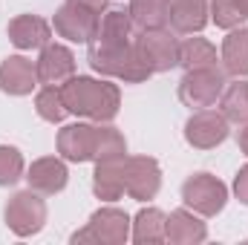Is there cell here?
<instances>
[{"mask_svg":"<svg viewBox=\"0 0 248 245\" xmlns=\"http://www.w3.org/2000/svg\"><path fill=\"white\" fill-rule=\"evenodd\" d=\"M61 95L63 104H66V113L93 119L98 124L113 122L119 116V107H122V92H119L116 84L87 78V75L66 78L61 84Z\"/></svg>","mask_w":248,"mask_h":245,"instance_id":"obj_1","label":"cell"},{"mask_svg":"<svg viewBox=\"0 0 248 245\" xmlns=\"http://www.w3.org/2000/svg\"><path fill=\"white\" fill-rule=\"evenodd\" d=\"M87 46H90V52H87L90 66L95 72L107 75V78H119L124 84H141V81H147L153 75L147 69V63L141 61V55L136 49V41H127V44L93 41Z\"/></svg>","mask_w":248,"mask_h":245,"instance_id":"obj_2","label":"cell"},{"mask_svg":"<svg viewBox=\"0 0 248 245\" xmlns=\"http://www.w3.org/2000/svg\"><path fill=\"white\" fill-rule=\"evenodd\" d=\"M225 90V69L222 66H202L185 69L179 81V101L190 110H208L219 104V95Z\"/></svg>","mask_w":248,"mask_h":245,"instance_id":"obj_3","label":"cell"},{"mask_svg":"<svg viewBox=\"0 0 248 245\" xmlns=\"http://www.w3.org/2000/svg\"><path fill=\"white\" fill-rule=\"evenodd\" d=\"M136 49L141 55V61L147 63V69L156 72H170L173 66H179V38L165 26V29H139V35H133Z\"/></svg>","mask_w":248,"mask_h":245,"instance_id":"obj_4","label":"cell"},{"mask_svg":"<svg viewBox=\"0 0 248 245\" xmlns=\"http://www.w3.org/2000/svg\"><path fill=\"white\" fill-rule=\"evenodd\" d=\"M6 225L12 234L17 237H32L46 225V202L41 199L38 190H17L9 202H6Z\"/></svg>","mask_w":248,"mask_h":245,"instance_id":"obj_5","label":"cell"},{"mask_svg":"<svg viewBox=\"0 0 248 245\" xmlns=\"http://www.w3.org/2000/svg\"><path fill=\"white\" fill-rule=\"evenodd\" d=\"M182 202L199 216H217L228 202V187L211 173H193L182 184Z\"/></svg>","mask_w":248,"mask_h":245,"instance_id":"obj_6","label":"cell"},{"mask_svg":"<svg viewBox=\"0 0 248 245\" xmlns=\"http://www.w3.org/2000/svg\"><path fill=\"white\" fill-rule=\"evenodd\" d=\"M162 187V168L150 156H127L124 162V193L136 202L156 199Z\"/></svg>","mask_w":248,"mask_h":245,"instance_id":"obj_7","label":"cell"},{"mask_svg":"<svg viewBox=\"0 0 248 245\" xmlns=\"http://www.w3.org/2000/svg\"><path fill=\"white\" fill-rule=\"evenodd\" d=\"M98 20H101L98 12L66 0L61 9L55 12L52 26H55V32H58L61 38L72 41V44H93L95 35H98Z\"/></svg>","mask_w":248,"mask_h":245,"instance_id":"obj_8","label":"cell"},{"mask_svg":"<svg viewBox=\"0 0 248 245\" xmlns=\"http://www.w3.org/2000/svg\"><path fill=\"white\" fill-rule=\"evenodd\" d=\"M228 138V119L217 110H196L185 122V141L196 150H214Z\"/></svg>","mask_w":248,"mask_h":245,"instance_id":"obj_9","label":"cell"},{"mask_svg":"<svg viewBox=\"0 0 248 245\" xmlns=\"http://www.w3.org/2000/svg\"><path fill=\"white\" fill-rule=\"evenodd\" d=\"M58 153L63 162H93L95 156V124H66L58 133Z\"/></svg>","mask_w":248,"mask_h":245,"instance_id":"obj_10","label":"cell"},{"mask_svg":"<svg viewBox=\"0 0 248 245\" xmlns=\"http://www.w3.org/2000/svg\"><path fill=\"white\" fill-rule=\"evenodd\" d=\"M26 182L32 190H38L41 196H55L61 193L66 182H69V170L63 165V159L55 156H44V159H35L32 168L26 170Z\"/></svg>","mask_w":248,"mask_h":245,"instance_id":"obj_11","label":"cell"},{"mask_svg":"<svg viewBox=\"0 0 248 245\" xmlns=\"http://www.w3.org/2000/svg\"><path fill=\"white\" fill-rule=\"evenodd\" d=\"M90 231L95 234V243L98 245H124L130 240V216L119 211V208H98L93 216H90Z\"/></svg>","mask_w":248,"mask_h":245,"instance_id":"obj_12","label":"cell"},{"mask_svg":"<svg viewBox=\"0 0 248 245\" xmlns=\"http://www.w3.org/2000/svg\"><path fill=\"white\" fill-rule=\"evenodd\" d=\"M35 69H38L41 84H63L66 78L75 75V55L63 44H46V46H41Z\"/></svg>","mask_w":248,"mask_h":245,"instance_id":"obj_13","label":"cell"},{"mask_svg":"<svg viewBox=\"0 0 248 245\" xmlns=\"http://www.w3.org/2000/svg\"><path fill=\"white\" fill-rule=\"evenodd\" d=\"M38 87V69L23 55H9L0 63V90L6 95H29Z\"/></svg>","mask_w":248,"mask_h":245,"instance_id":"obj_14","label":"cell"},{"mask_svg":"<svg viewBox=\"0 0 248 245\" xmlns=\"http://www.w3.org/2000/svg\"><path fill=\"white\" fill-rule=\"evenodd\" d=\"M208 237V225L199 219V214H193L190 208L170 211L168 222H165V240L173 245H199Z\"/></svg>","mask_w":248,"mask_h":245,"instance_id":"obj_15","label":"cell"},{"mask_svg":"<svg viewBox=\"0 0 248 245\" xmlns=\"http://www.w3.org/2000/svg\"><path fill=\"white\" fill-rule=\"evenodd\" d=\"M52 38V26L38 15H17L9 20V41L17 49H41Z\"/></svg>","mask_w":248,"mask_h":245,"instance_id":"obj_16","label":"cell"},{"mask_svg":"<svg viewBox=\"0 0 248 245\" xmlns=\"http://www.w3.org/2000/svg\"><path fill=\"white\" fill-rule=\"evenodd\" d=\"M124 162L122 159H101L95 162V173H93V193L101 202H116L124 196Z\"/></svg>","mask_w":248,"mask_h":245,"instance_id":"obj_17","label":"cell"},{"mask_svg":"<svg viewBox=\"0 0 248 245\" xmlns=\"http://www.w3.org/2000/svg\"><path fill=\"white\" fill-rule=\"evenodd\" d=\"M208 23V0H170V26L176 35H199Z\"/></svg>","mask_w":248,"mask_h":245,"instance_id":"obj_18","label":"cell"},{"mask_svg":"<svg viewBox=\"0 0 248 245\" xmlns=\"http://www.w3.org/2000/svg\"><path fill=\"white\" fill-rule=\"evenodd\" d=\"M133 29H136V23L130 17V9H124V6H107L101 12L95 41H104V44H127V41H133Z\"/></svg>","mask_w":248,"mask_h":245,"instance_id":"obj_19","label":"cell"},{"mask_svg":"<svg viewBox=\"0 0 248 245\" xmlns=\"http://www.w3.org/2000/svg\"><path fill=\"white\" fill-rule=\"evenodd\" d=\"M219 61H222L225 75H237V78L248 75V29L246 26L228 29V35L222 41V58Z\"/></svg>","mask_w":248,"mask_h":245,"instance_id":"obj_20","label":"cell"},{"mask_svg":"<svg viewBox=\"0 0 248 245\" xmlns=\"http://www.w3.org/2000/svg\"><path fill=\"white\" fill-rule=\"evenodd\" d=\"M165 222L168 214H162L159 208H141L130 225V237L139 245H159L165 243Z\"/></svg>","mask_w":248,"mask_h":245,"instance_id":"obj_21","label":"cell"},{"mask_svg":"<svg viewBox=\"0 0 248 245\" xmlns=\"http://www.w3.org/2000/svg\"><path fill=\"white\" fill-rule=\"evenodd\" d=\"M136 29H165L170 23V0H130Z\"/></svg>","mask_w":248,"mask_h":245,"instance_id":"obj_22","label":"cell"},{"mask_svg":"<svg viewBox=\"0 0 248 245\" xmlns=\"http://www.w3.org/2000/svg\"><path fill=\"white\" fill-rule=\"evenodd\" d=\"M179 66L185 69H202V66H219L217 46L205 38H185L179 44Z\"/></svg>","mask_w":248,"mask_h":245,"instance_id":"obj_23","label":"cell"},{"mask_svg":"<svg viewBox=\"0 0 248 245\" xmlns=\"http://www.w3.org/2000/svg\"><path fill=\"white\" fill-rule=\"evenodd\" d=\"M219 113L228 119V124H248V81L228 84L219 95Z\"/></svg>","mask_w":248,"mask_h":245,"instance_id":"obj_24","label":"cell"},{"mask_svg":"<svg viewBox=\"0 0 248 245\" xmlns=\"http://www.w3.org/2000/svg\"><path fill=\"white\" fill-rule=\"evenodd\" d=\"M122 156H127V141H124V136L110 122L95 124V156H93V162H101V159H122Z\"/></svg>","mask_w":248,"mask_h":245,"instance_id":"obj_25","label":"cell"},{"mask_svg":"<svg viewBox=\"0 0 248 245\" xmlns=\"http://www.w3.org/2000/svg\"><path fill=\"white\" fill-rule=\"evenodd\" d=\"M35 110L44 122L61 124L66 119V104L61 95V84H46L38 95H35Z\"/></svg>","mask_w":248,"mask_h":245,"instance_id":"obj_26","label":"cell"},{"mask_svg":"<svg viewBox=\"0 0 248 245\" xmlns=\"http://www.w3.org/2000/svg\"><path fill=\"white\" fill-rule=\"evenodd\" d=\"M208 15L219 29H237L246 20L237 0H208Z\"/></svg>","mask_w":248,"mask_h":245,"instance_id":"obj_27","label":"cell"},{"mask_svg":"<svg viewBox=\"0 0 248 245\" xmlns=\"http://www.w3.org/2000/svg\"><path fill=\"white\" fill-rule=\"evenodd\" d=\"M23 179V156L12 144H0V187H9Z\"/></svg>","mask_w":248,"mask_h":245,"instance_id":"obj_28","label":"cell"},{"mask_svg":"<svg viewBox=\"0 0 248 245\" xmlns=\"http://www.w3.org/2000/svg\"><path fill=\"white\" fill-rule=\"evenodd\" d=\"M234 193H237V199L243 205H248V165L240 168V173L234 176Z\"/></svg>","mask_w":248,"mask_h":245,"instance_id":"obj_29","label":"cell"},{"mask_svg":"<svg viewBox=\"0 0 248 245\" xmlns=\"http://www.w3.org/2000/svg\"><path fill=\"white\" fill-rule=\"evenodd\" d=\"M72 243H75V245H84V243L98 245V243H95V234L90 231V225H87V228H81V231H75V234H72Z\"/></svg>","mask_w":248,"mask_h":245,"instance_id":"obj_30","label":"cell"},{"mask_svg":"<svg viewBox=\"0 0 248 245\" xmlns=\"http://www.w3.org/2000/svg\"><path fill=\"white\" fill-rule=\"evenodd\" d=\"M69 3H78V6H87V9H93V12H98V15H101V12L107 9V3H110V0H69Z\"/></svg>","mask_w":248,"mask_h":245,"instance_id":"obj_31","label":"cell"},{"mask_svg":"<svg viewBox=\"0 0 248 245\" xmlns=\"http://www.w3.org/2000/svg\"><path fill=\"white\" fill-rule=\"evenodd\" d=\"M237 144H240V150L248 156V124L240 127V133H237Z\"/></svg>","mask_w":248,"mask_h":245,"instance_id":"obj_32","label":"cell"},{"mask_svg":"<svg viewBox=\"0 0 248 245\" xmlns=\"http://www.w3.org/2000/svg\"><path fill=\"white\" fill-rule=\"evenodd\" d=\"M237 3H240V9H243V15L248 17V0H237Z\"/></svg>","mask_w":248,"mask_h":245,"instance_id":"obj_33","label":"cell"}]
</instances>
